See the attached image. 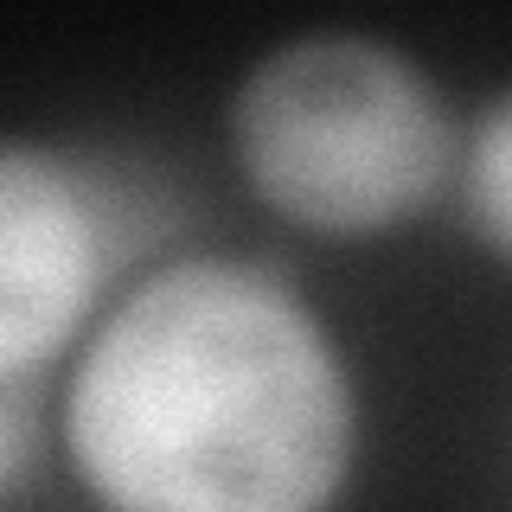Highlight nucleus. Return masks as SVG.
I'll return each mask as SVG.
<instances>
[{
  "label": "nucleus",
  "mask_w": 512,
  "mask_h": 512,
  "mask_svg": "<svg viewBox=\"0 0 512 512\" xmlns=\"http://www.w3.org/2000/svg\"><path fill=\"white\" fill-rule=\"evenodd\" d=\"M231 148L256 199L327 237L416 218L455 167L436 84L384 39L308 32L256 58L231 96Z\"/></svg>",
  "instance_id": "nucleus-2"
},
{
  "label": "nucleus",
  "mask_w": 512,
  "mask_h": 512,
  "mask_svg": "<svg viewBox=\"0 0 512 512\" xmlns=\"http://www.w3.org/2000/svg\"><path fill=\"white\" fill-rule=\"evenodd\" d=\"M32 436H39V410H32V378H7L0 384V493L20 480Z\"/></svg>",
  "instance_id": "nucleus-5"
},
{
  "label": "nucleus",
  "mask_w": 512,
  "mask_h": 512,
  "mask_svg": "<svg viewBox=\"0 0 512 512\" xmlns=\"http://www.w3.org/2000/svg\"><path fill=\"white\" fill-rule=\"evenodd\" d=\"M461 205H468L474 231L512 263V90L474 122L468 148H461Z\"/></svg>",
  "instance_id": "nucleus-4"
},
{
  "label": "nucleus",
  "mask_w": 512,
  "mask_h": 512,
  "mask_svg": "<svg viewBox=\"0 0 512 512\" xmlns=\"http://www.w3.org/2000/svg\"><path fill=\"white\" fill-rule=\"evenodd\" d=\"M109 263L116 205L96 173L32 141H0V384L64 352Z\"/></svg>",
  "instance_id": "nucleus-3"
},
{
  "label": "nucleus",
  "mask_w": 512,
  "mask_h": 512,
  "mask_svg": "<svg viewBox=\"0 0 512 512\" xmlns=\"http://www.w3.org/2000/svg\"><path fill=\"white\" fill-rule=\"evenodd\" d=\"M64 448L103 512H327L352 474V384L282 276L192 256L96 327Z\"/></svg>",
  "instance_id": "nucleus-1"
}]
</instances>
